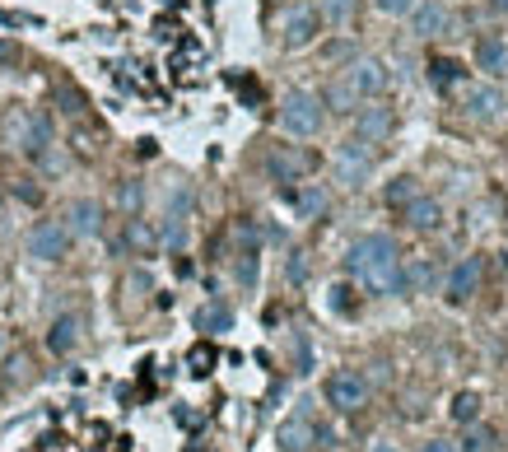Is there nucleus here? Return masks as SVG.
Masks as SVG:
<instances>
[{
	"mask_svg": "<svg viewBox=\"0 0 508 452\" xmlns=\"http://www.w3.org/2000/svg\"><path fill=\"white\" fill-rule=\"evenodd\" d=\"M345 271L355 275L369 294H406V266H401L397 242L387 233H364V238L350 242Z\"/></svg>",
	"mask_w": 508,
	"mask_h": 452,
	"instance_id": "obj_1",
	"label": "nucleus"
},
{
	"mask_svg": "<svg viewBox=\"0 0 508 452\" xmlns=\"http://www.w3.org/2000/svg\"><path fill=\"white\" fill-rule=\"evenodd\" d=\"M322 121H327V112H322V98H318V94L290 89V94L280 98V127H285L290 136L308 140V136H318V131H322Z\"/></svg>",
	"mask_w": 508,
	"mask_h": 452,
	"instance_id": "obj_2",
	"label": "nucleus"
},
{
	"mask_svg": "<svg viewBox=\"0 0 508 452\" xmlns=\"http://www.w3.org/2000/svg\"><path fill=\"white\" fill-rule=\"evenodd\" d=\"M378 169V159H373V145L360 140V136H350L340 149H336V182L345 187H364Z\"/></svg>",
	"mask_w": 508,
	"mask_h": 452,
	"instance_id": "obj_3",
	"label": "nucleus"
},
{
	"mask_svg": "<svg viewBox=\"0 0 508 452\" xmlns=\"http://www.w3.org/2000/svg\"><path fill=\"white\" fill-rule=\"evenodd\" d=\"M10 140L28 159H47V145H52V121H47V112H19L10 121Z\"/></svg>",
	"mask_w": 508,
	"mask_h": 452,
	"instance_id": "obj_4",
	"label": "nucleus"
},
{
	"mask_svg": "<svg viewBox=\"0 0 508 452\" xmlns=\"http://www.w3.org/2000/svg\"><path fill=\"white\" fill-rule=\"evenodd\" d=\"M327 401L340 410V416H355V410L369 406V383L355 374V368H340V374L327 378Z\"/></svg>",
	"mask_w": 508,
	"mask_h": 452,
	"instance_id": "obj_5",
	"label": "nucleus"
},
{
	"mask_svg": "<svg viewBox=\"0 0 508 452\" xmlns=\"http://www.w3.org/2000/svg\"><path fill=\"white\" fill-rule=\"evenodd\" d=\"M70 252V229L56 224V220H43V224H33L28 233V257L37 262H61Z\"/></svg>",
	"mask_w": 508,
	"mask_h": 452,
	"instance_id": "obj_6",
	"label": "nucleus"
},
{
	"mask_svg": "<svg viewBox=\"0 0 508 452\" xmlns=\"http://www.w3.org/2000/svg\"><path fill=\"white\" fill-rule=\"evenodd\" d=\"M481 275H485L481 257H462V262L448 271V280H443L448 303H466V299H476V294H481Z\"/></svg>",
	"mask_w": 508,
	"mask_h": 452,
	"instance_id": "obj_7",
	"label": "nucleus"
},
{
	"mask_svg": "<svg viewBox=\"0 0 508 452\" xmlns=\"http://www.w3.org/2000/svg\"><path fill=\"white\" fill-rule=\"evenodd\" d=\"M345 85L355 89L360 98H378V94L387 89V66H382L378 56H360V61H350Z\"/></svg>",
	"mask_w": 508,
	"mask_h": 452,
	"instance_id": "obj_8",
	"label": "nucleus"
},
{
	"mask_svg": "<svg viewBox=\"0 0 508 452\" xmlns=\"http://www.w3.org/2000/svg\"><path fill=\"white\" fill-rule=\"evenodd\" d=\"M276 443H280V452H308L312 443H318V425H312V416H308V401L276 429Z\"/></svg>",
	"mask_w": 508,
	"mask_h": 452,
	"instance_id": "obj_9",
	"label": "nucleus"
},
{
	"mask_svg": "<svg viewBox=\"0 0 508 452\" xmlns=\"http://www.w3.org/2000/svg\"><path fill=\"white\" fill-rule=\"evenodd\" d=\"M312 169V159L303 154V149H294V145H276V149H270L266 154V173L270 178H276V182H303V173Z\"/></svg>",
	"mask_w": 508,
	"mask_h": 452,
	"instance_id": "obj_10",
	"label": "nucleus"
},
{
	"mask_svg": "<svg viewBox=\"0 0 508 452\" xmlns=\"http://www.w3.org/2000/svg\"><path fill=\"white\" fill-rule=\"evenodd\" d=\"M462 108H466V117H476V121H494V117L508 112V94L494 89V85H472L462 94Z\"/></svg>",
	"mask_w": 508,
	"mask_h": 452,
	"instance_id": "obj_11",
	"label": "nucleus"
},
{
	"mask_svg": "<svg viewBox=\"0 0 508 452\" xmlns=\"http://www.w3.org/2000/svg\"><path fill=\"white\" fill-rule=\"evenodd\" d=\"M318 28H322V15L312 10V5H294L290 15H285V47L290 52H299V47H308L312 37H318Z\"/></svg>",
	"mask_w": 508,
	"mask_h": 452,
	"instance_id": "obj_12",
	"label": "nucleus"
},
{
	"mask_svg": "<svg viewBox=\"0 0 508 452\" xmlns=\"http://www.w3.org/2000/svg\"><path fill=\"white\" fill-rule=\"evenodd\" d=\"M66 229H70V238H98L103 233V205L98 200H75L70 211H66Z\"/></svg>",
	"mask_w": 508,
	"mask_h": 452,
	"instance_id": "obj_13",
	"label": "nucleus"
},
{
	"mask_svg": "<svg viewBox=\"0 0 508 452\" xmlns=\"http://www.w3.org/2000/svg\"><path fill=\"white\" fill-rule=\"evenodd\" d=\"M392 131H397V117H392V108H364V112L355 117V136H360V140H369V145H378V140H392Z\"/></svg>",
	"mask_w": 508,
	"mask_h": 452,
	"instance_id": "obj_14",
	"label": "nucleus"
},
{
	"mask_svg": "<svg viewBox=\"0 0 508 452\" xmlns=\"http://www.w3.org/2000/svg\"><path fill=\"white\" fill-rule=\"evenodd\" d=\"M294 211H299V220H322L331 211V191L322 182H303L294 191Z\"/></svg>",
	"mask_w": 508,
	"mask_h": 452,
	"instance_id": "obj_15",
	"label": "nucleus"
},
{
	"mask_svg": "<svg viewBox=\"0 0 508 452\" xmlns=\"http://www.w3.org/2000/svg\"><path fill=\"white\" fill-rule=\"evenodd\" d=\"M406 224H411L415 233L439 229V224H443V205H439L434 196H415V200L406 205Z\"/></svg>",
	"mask_w": 508,
	"mask_h": 452,
	"instance_id": "obj_16",
	"label": "nucleus"
},
{
	"mask_svg": "<svg viewBox=\"0 0 508 452\" xmlns=\"http://www.w3.org/2000/svg\"><path fill=\"white\" fill-rule=\"evenodd\" d=\"M75 345H80V317H70V313H66V317H56V322H52V332H47V350H52V354H70Z\"/></svg>",
	"mask_w": 508,
	"mask_h": 452,
	"instance_id": "obj_17",
	"label": "nucleus"
},
{
	"mask_svg": "<svg viewBox=\"0 0 508 452\" xmlns=\"http://www.w3.org/2000/svg\"><path fill=\"white\" fill-rule=\"evenodd\" d=\"M476 66H481L485 75H503V66H508L503 37H481V43H476Z\"/></svg>",
	"mask_w": 508,
	"mask_h": 452,
	"instance_id": "obj_18",
	"label": "nucleus"
},
{
	"mask_svg": "<svg viewBox=\"0 0 508 452\" xmlns=\"http://www.w3.org/2000/svg\"><path fill=\"white\" fill-rule=\"evenodd\" d=\"M448 28V5H439V0H429V5L415 10V33L420 37H439Z\"/></svg>",
	"mask_w": 508,
	"mask_h": 452,
	"instance_id": "obj_19",
	"label": "nucleus"
},
{
	"mask_svg": "<svg viewBox=\"0 0 508 452\" xmlns=\"http://www.w3.org/2000/svg\"><path fill=\"white\" fill-rule=\"evenodd\" d=\"M229 326H233V313H229L224 303H206V308H197V332L219 336V332H229Z\"/></svg>",
	"mask_w": 508,
	"mask_h": 452,
	"instance_id": "obj_20",
	"label": "nucleus"
},
{
	"mask_svg": "<svg viewBox=\"0 0 508 452\" xmlns=\"http://www.w3.org/2000/svg\"><path fill=\"white\" fill-rule=\"evenodd\" d=\"M127 248H131V252H140V257H149L154 248H159V233H154L145 220H136V215H131V220H127Z\"/></svg>",
	"mask_w": 508,
	"mask_h": 452,
	"instance_id": "obj_21",
	"label": "nucleus"
},
{
	"mask_svg": "<svg viewBox=\"0 0 508 452\" xmlns=\"http://www.w3.org/2000/svg\"><path fill=\"white\" fill-rule=\"evenodd\" d=\"M439 280V266L434 262H415V266H406V294H429V284Z\"/></svg>",
	"mask_w": 508,
	"mask_h": 452,
	"instance_id": "obj_22",
	"label": "nucleus"
},
{
	"mask_svg": "<svg viewBox=\"0 0 508 452\" xmlns=\"http://www.w3.org/2000/svg\"><path fill=\"white\" fill-rule=\"evenodd\" d=\"M415 196H420V191H415V178H392V182H387V191H382L387 211H406Z\"/></svg>",
	"mask_w": 508,
	"mask_h": 452,
	"instance_id": "obj_23",
	"label": "nucleus"
},
{
	"mask_svg": "<svg viewBox=\"0 0 508 452\" xmlns=\"http://www.w3.org/2000/svg\"><path fill=\"white\" fill-rule=\"evenodd\" d=\"M355 103H360V94L350 89L345 79H340V85H331L327 98H322V108H331V112H355Z\"/></svg>",
	"mask_w": 508,
	"mask_h": 452,
	"instance_id": "obj_24",
	"label": "nucleus"
},
{
	"mask_svg": "<svg viewBox=\"0 0 508 452\" xmlns=\"http://www.w3.org/2000/svg\"><path fill=\"white\" fill-rule=\"evenodd\" d=\"M191 205H197V200H191V187L178 182V187L168 191V215H164V220H191Z\"/></svg>",
	"mask_w": 508,
	"mask_h": 452,
	"instance_id": "obj_25",
	"label": "nucleus"
},
{
	"mask_svg": "<svg viewBox=\"0 0 508 452\" xmlns=\"http://www.w3.org/2000/svg\"><path fill=\"white\" fill-rule=\"evenodd\" d=\"M476 416H481L476 392H457V396H452V420H457V425H472Z\"/></svg>",
	"mask_w": 508,
	"mask_h": 452,
	"instance_id": "obj_26",
	"label": "nucleus"
},
{
	"mask_svg": "<svg viewBox=\"0 0 508 452\" xmlns=\"http://www.w3.org/2000/svg\"><path fill=\"white\" fill-rule=\"evenodd\" d=\"M257 252L261 248H239V284L243 290H257Z\"/></svg>",
	"mask_w": 508,
	"mask_h": 452,
	"instance_id": "obj_27",
	"label": "nucleus"
},
{
	"mask_svg": "<svg viewBox=\"0 0 508 452\" xmlns=\"http://www.w3.org/2000/svg\"><path fill=\"white\" fill-rule=\"evenodd\" d=\"M159 242L168 252H182L187 248V220H168L164 229H159Z\"/></svg>",
	"mask_w": 508,
	"mask_h": 452,
	"instance_id": "obj_28",
	"label": "nucleus"
},
{
	"mask_svg": "<svg viewBox=\"0 0 508 452\" xmlns=\"http://www.w3.org/2000/svg\"><path fill=\"white\" fill-rule=\"evenodd\" d=\"M117 205H122L127 215H136L140 205H145V187H140V182H122V191H117Z\"/></svg>",
	"mask_w": 508,
	"mask_h": 452,
	"instance_id": "obj_29",
	"label": "nucleus"
},
{
	"mask_svg": "<svg viewBox=\"0 0 508 452\" xmlns=\"http://www.w3.org/2000/svg\"><path fill=\"white\" fill-rule=\"evenodd\" d=\"M429 75H434V85H439V89H448L452 79H462V66H457V61H448V56H439L434 66H429Z\"/></svg>",
	"mask_w": 508,
	"mask_h": 452,
	"instance_id": "obj_30",
	"label": "nucleus"
},
{
	"mask_svg": "<svg viewBox=\"0 0 508 452\" xmlns=\"http://www.w3.org/2000/svg\"><path fill=\"white\" fill-rule=\"evenodd\" d=\"M462 452H494V429H466V447Z\"/></svg>",
	"mask_w": 508,
	"mask_h": 452,
	"instance_id": "obj_31",
	"label": "nucleus"
},
{
	"mask_svg": "<svg viewBox=\"0 0 508 452\" xmlns=\"http://www.w3.org/2000/svg\"><path fill=\"white\" fill-rule=\"evenodd\" d=\"M350 15H355V0H322V19H331V24H345Z\"/></svg>",
	"mask_w": 508,
	"mask_h": 452,
	"instance_id": "obj_32",
	"label": "nucleus"
},
{
	"mask_svg": "<svg viewBox=\"0 0 508 452\" xmlns=\"http://www.w3.org/2000/svg\"><path fill=\"white\" fill-rule=\"evenodd\" d=\"M56 103H61V112H70V117H80V112H85V98L75 94L70 85H61V89H56Z\"/></svg>",
	"mask_w": 508,
	"mask_h": 452,
	"instance_id": "obj_33",
	"label": "nucleus"
},
{
	"mask_svg": "<svg viewBox=\"0 0 508 452\" xmlns=\"http://www.w3.org/2000/svg\"><path fill=\"white\" fill-rule=\"evenodd\" d=\"M285 275H290V284H303V280H308V257H303V252H294V257H290V266H285Z\"/></svg>",
	"mask_w": 508,
	"mask_h": 452,
	"instance_id": "obj_34",
	"label": "nucleus"
},
{
	"mask_svg": "<svg viewBox=\"0 0 508 452\" xmlns=\"http://www.w3.org/2000/svg\"><path fill=\"white\" fill-rule=\"evenodd\" d=\"M210 364H215V350H206V345L191 350V374H210Z\"/></svg>",
	"mask_w": 508,
	"mask_h": 452,
	"instance_id": "obj_35",
	"label": "nucleus"
},
{
	"mask_svg": "<svg viewBox=\"0 0 508 452\" xmlns=\"http://www.w3.org/2000/svg\"><path fill=\"white\" fill-rule=\"evenodd\" d=\"M373 5H378L382 15L397 19V15H411V10H415V0H373Z\"/></svg>",
	"mask_w": 508,
	"mask_h": 452,
	"instance_id": "obj_36",
	"label": "nucleus"
},
{
	"mask_svg": "<svg viewBox=\"0 0 508 452\" xmlns=\"http://www.w3.org/2000/svg\"><path fill=\"white\" fill-rule=\"evenodd\" d=\"M327 294H331V299H327V303H331V313H350V290H345V284H331Z\"/></svg>",
	"mask_w": 508,
	"mask_h": 452,
	"instance_id": "obj_37",
	"label": "nucleus"
},
{
	"mask_svg": "<svg viewBox=\"0 0 508 452\" xmlns=\"http://www.w3.org/2000/svg\"><path fill=\"white\" fill-rule=\"evenodd\" d=\"M24 378H28V359L15 354V359H10V383H24Z\"/></svg>",
	"mask_w": 508,
	"mask_h": 452,
	"instance_id": "obj_38",
	"label": "nucleus"
},
{
	"mask_svg": "<svg viewBox=\"0 0 508 452\" xmlns=\"http://www.w3.org/2000/svg\"><path fill=\"white\" fill-rule=\"evenodd\" d=\"M19 61V47L15 43H5V37H0V66H15Z\"/></svg>",
	"mask_w": 508,
	"mask_h": 452,
	"instance_id": "obj_39",
	"label": "nucleus"
},
{
	"mask_svg": "<svg viewBox=\"0 0 508 452\" xmlns=\"http://www.w3.org/2000/svg\"><path fill=\"white\" fill-rule=\"evenodd\" d=\"M420 452H457V447H452V443H448V438H429V443H424V447H420Z\"/></svg>",
	"mask_w": 508,
	"mask_h": 452,
	"instance_id": "obj_40",
	"label": "nucleus"
},
{
	"mask_svg": "<svg viewBox=\"0 0 508 452\" xmlns=\"http://www.w3.org/2000/svg\"><path fill=\"white\" fill-rule=\"evenodd\" d=\"M369 452H401V447H397V443H392V438H378V443H373V447H369Z\"/></svg>",
	"mask_w": 508,
	"mask_h": 452,
	"instance_id": "obj_41",
	"label": "nucleus"
},
{
	"mask_svg": "<svg viewBox=\"0 0 508 452\" xmlns=\"http://www.w3.org/2000/svg\"><path fill=\"white\" fill-rule=\"evenodd\" d=\"M490 5H494L499 15H508V0H490Z\"/></svg>",
	"mask_w": 508,
	"mask_h": 452,
	"instance_id": "obj_42",
	"label": "nucleus"
},
{
	"mask_svg": "<svg viewBox=\"0 0 508 452\" xmlns=\"http://www.w3.org/2000/svg\"><path fill=\"white\" fill-rule=\"evenodd\" d=\"M0 354H5V332H0Z\"/></svg>",
	"mask_w": 508,
	"mask_h": 452,
	"instance_id": "obj_43",
	"label": "nucleus"
}]
</instances>
